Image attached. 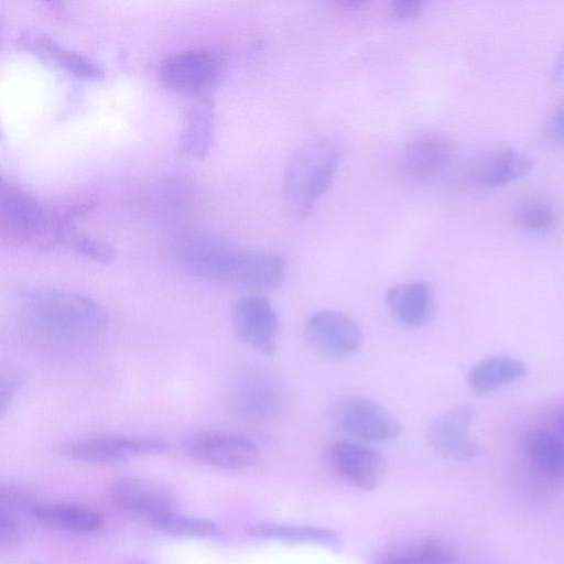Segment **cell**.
I'll use <instances>...</instances> for the list:
<instances>
[{"instance_id": "33", "label": "cell", "mask_w": 564, "mask_h": 564, "mask_svg": "<svg viewBox=\"0 0 564 564\" xmlns=\"http://www.w3.org/2000/svg\"><path fill=\"white\" fill-rule=\"evenodd\" d=\"M552 74L555 79H561L564 76V45L554 61Z\"/></svg>"}, {"instance_id": "24", "label": "cell", "mask_w": 564, "mask_h": 564, "mask_svg": "<svg viewBox=\"0 0 564 564\" xmlns=\"http://www.w3.org/2000/svg\"><path fill=\"white\" fill-rule=\"evenodd\" d=\"M149 523L162 532L180 536L213 538L220 533L219 527L212 520L184 516L177 511L160 516Z\"/></svg>"}, {"instance_id": "13", "label": "cell", "mask_w": 564, "mask_h": 564, "mask_svg": "<svg viewBox=\"0 0 564 564\" xmlns=\"http://www.w3.org/2000/svg\"><path fill=\"white\" fill-rule=\"evenodd\" d=\"M112 500L122 509L149 522L176 511L173 494L163 485L145 478L126 477L117 480L110 490Z\"/></svg>"}, {"instance_id": "26", "label": "cell", "mask_w": 564, "mask_h": 564, "mask_svg": "<svg viewBox=\"0 0 564 564\" xmlns=\"http://www.w3.org/2000/svg\"><path fill=\"white\" fill-rule=\"evenodd\" d=\"M63 243L78 254L95 261L108 262L116 257V250L111 245L78 231L74 223L67 226Z\"/></svg>"}, {"instance_id": "16", "label": "cell", "mask_w": 564, "mask_h": 564, "mask_svg": "<svg viewBox=\"0 0 564 564\" xmlns=\"http://www.w3.org/2000/svg\"><path fill=\"white\" fill-rule=\"evenodd\" d=\"M386 302L395 319L406 327H421L433 314V294L429 284L422 281L389 288Z\"/></svg>"}, {"instance_id": "31", "label": "cell", "mask_w": 564, "mask_h": 564, "mask_svg": "<svg viewBox=\"0 0 564 564\" xmlns=\"http://www.w3.org/2000/svg\"><path fill=\"white\" fill-rule=\"evenodd\" d=\"M423 2L416 0L394 1L391 7L392 15L399 21H409L416 18L422 11Z\"/></svg>"}, {"instance_id": "19", "label": "cell", "mask_w": 564, "mask_h": 564, "mask_svg": "<svg viewBox=\"0 0 564 564\" xmlns=\"http://www.w3.org/2000/svg\"><path fill=\"white\" fill-rule=\"evenodd\" d=\"M215 106L209 97L199 98L188 110L180 137L182 152L203 159L210 148L214 132Z\"/></svg>"}, {"instance_id": "25", "label": "cell", "mask_w": 564, "mask_h": 564, "mask_svg": "<svg viewBox=\"0 0 564 564\" xmlns=\"http://www.w3.org/2000/svg\"><path fill=\"white\" fill-rule=\"evenodd\" d=\"M516 223L531 232L550 231L556 224L557 214L552 204L540 198L523 200L516 209Z\"/></svg>"}, {"instance_id": "32", "label": "cell", "mask_w": 564, "mask_h": 564, "mask_svg": "<svg viewBox=\"0 0 564 564\" xmlns=\"http://www.w3.org/2000/svg\"><path fill=\"white\" fill-rule=\"evenodd\" d=\"M546 135L550 140L564 144V104L557 107L549 118Z\"/></svg>"}, {"instance_id": "27", "label": "cell", "mask_w": 564, "mask_h": 564, "mask_svg": "<svg viewBox=\"0 0 564 564\" xmlns=\"http://www.w3.org/2000/svg\"><path fill=\"white\" fill-rule=\"evenodd\" d=\"M420 564H456V553L444 542L430 540L415 547Z\"/></svg>"}, {"instance_id": "12", "label": "cell", "mask_w": 564, "mask_h": 564, "mask_svg": "<svg viewBox=\"0 0 564 564\" xmlns=\"http://www.w3.org/2000/svg\"><path fill=\"white\" fill-rule=\"evenodd\" d=\"M281 402L282 393L276 382L258 370L248 371L238 380L230 399L236 415L251 423L274 416Z\"/></svg>"}, {"instance_id": "8", "label": "cell", "mask_w": 564, "mask_h": 564, "mask_svg": "<svg viewBox=\"0 0 564 564\" xmlns=\"http://www.w3.org/2000/svg\"><path fill=\"white\" fill-rule=\"evenodd\" d=\"M231 324L249 347L267 356L275 354L280 321L267 297L249 295L238 300L231 308Z\"/></svg>"}, {"instance_id": "34", "label": "cell", "mask_w": 564, "mask_h": 564, "mask_svg": "<svg viewBox=\"0 0 564 564\" xmlns=\"http://www.w3.org/2000/svg\"><path fill=\"white\" fill-rule=\"evenodd\" d=\"M558 423H560V429L561 431L564 433V408L560 414V420H558Z\"/></svg>"}, {"instance_id": "3", "label": "cell", "mask_w": 564, "mask_h": 564, "mask_svg": "<svg viewBox=\"0 0 564 564\" xmlns=\"http://www.w3.org/2000/svg\"><path fill=\"white\" fill-rule=\"evenodd\" d=\"M341 156L340 145L322 137L310 140L293 154L285 171L284 193L299 214H308L325 194Z\"/></svg>"}, {"instance_id": "2", "label": "cell", "mask_w": 564, "mask_h": 564, "mask_svg": "<svg viewBox=\"0 0 564 564\" xmlns=\"http://www.w3.org/2000/svg\"><path fill=\"white\" fill-rule=\"evenodd\" d=\"M72 223L62 207L48 208L19 185L1 181L0 229L10 241L33 250H50L63 243Z\"/></svg>"}, {"instance_id": "15", "label": "cell", "mask_w": 564, "mask_h": 564, "mask_svg": "<svg viewBox=\"0 0 564 564\" xmlns=\"http://www.w3.org/2000/svg\"><path fill=\"white\" fill-rule=\"evenodd\" d=\"M19 43L78 78L98 79L104 76V69L95 61L62 45L46 33L26 31L21 34Z\"/></svg>"}, {"instance_id": "29", "label": "cell", "mask_w": 564, "mask_h": 564, "mask_svg": "<svg viewBox=\"0 0 564 564\" xmlns=\"http://www.w3.org/2000/svg\"><path fill=\"white\" fill-rule=\"evenodd\" d=\"M22 386L21 376L12 369L2 371L0 379V414L3 416L11 406Z\"/></svg>"}, {"instance_id": "10", "label": "cell", "mask_w": 564, "mask_h": 564, "mask_svg": "<svg viewBox=\"0 0 564 564\" xmlns=\"http://www.w3.org/2000/svg\"><path fill=\"white\" fill-rule=\"evenodd\" d=\"M305 333L316 350L336 358L354 354L364 338L360 325L351 316L337 310L313 313L306 321Z\"/></svg>"}, {"instance_id": "11", "label": "cell", "mask_w": 564, "mask_h": 564, "mask_svg": "<svg viewBox=\"0 0 564 564\" xmlns=\"http://www.w3.org/2000/svg\"><path fill=\"white\" fill-rule=\"evenodd\" d=\"M285 278V260L276 252L235 248L224 283L253 291H271Z\"/></svg>"}, {"instance_id": "20", "label": "cell", "mask_w": 564, "mask_h": 564, "mask_svg": "<svg viewBox=\"0 0 564 564\" xmlns=\"http://www.w3.org/2000/svg\"><path fill=\"white\" fill-rule=\"evenodd\" d=\"M30 514L45 525L75 533L95 532L101 527L96 511L72 503L35 505Z\"/></svg>"}, {"instance_id": "7", "label": "cell", "mask_w": 564, "mask_h": 564, "mask_svg": "<svg viewBox=\"0 0 564 564\" xmlns=\"http://www.w3.org/2000/svg\"><path fill=\"white\" fill-rule=\"evenodd\" d=\"M221 70L219 57L206 47H193L166 56L159 77L169 88L197 94L214 85Z\"/></svg>"}, {"instance_id": "6", "label": "cell", "mask_w": 564, "mask_h": 564, "mask_svg": "<svg viewBox=\"0 0 564 564\" xmlns=\"http://www.w3.org/2000/svg\"><path fill=\"white\" fill-rule=\"evenodd\" d=\"M166 442L150 435H101L64 444L61 452L76 460L110 464L163 452Z\"/></svg>"}, {"instance_id": "1", "label": "cell", "mask_w": 564, "mask_h": 564, "mask_svg": "<svg viewBox=\"0 0 564 564\" xmlns=\"http://www.w3.org/2000/svg\"><path fill=\"white\" fill-rule=\"evenodd\" d=\"M19 318L35 338L51 345L75 346L97 338L107 328L106 310L77 292L40 288L21 294Z\"/></svg>"}, {"instance_id": "14", "label": "cell", "mask_w": 564, "mask_h": 564, "mask_svg": "<svg viewBox=\"0 0 564 564\" xmlns=\"http://www.w3.org/2000/svg\"><path fill=\"white\" fill-rule=\"evenodd\" d=\"M328 457L339 475L361 489H372L384 470L381 454L359 443L335 442L329 446Z\"/></svg>"}, {"instance_id": "4", "label": "cell", "mask_w": 564, "mask_h": 564, "mask_svg": "<svg viewBox=\"0 0 564 564\" xmlns=\"http://www.w3.org/2000/svg\"><path fill=\"white\" fill-rule=\"evenodd\" d=\"M183 448L195 460L226 469L246 468L259 458V449L250 438L224 431L193 433L183 441Z\"/></svg>"}, {"instance_id": "17", "label": "cell", "mask_w": 564, "mask_h": 564, "mask_svg": "<svg viewBox=\"0 0 564 564\" xmlns=\"http://www.w3.org/2000/svg\"><path fill=\"white\" fill-rule=\"evenodd\" d=\"M532 166L530 156L512 149H503L479 160L471 167L469 180L478 187H499L522 177Z\"/></svg>"}, {"instance_id": "18", "label": "cell", "mask_w": 564, "mask_h": 564, "mask_svg": "<svg viewBox=\"0 0 564 564\" xmlns=\"http://www.w3.org/2000/svg\"><path fill=\"white\" fill-rule=\"evenodd\" d=\"M451 156L452 149L445 139L423 135L408 147L403 162L404 172L411 178L430 181L445 170Z\"/></svg>"}, {"instance_id": "9", "label": "cell", "mask_w": 564, "mask_h": 564, "mask_svg": "<svg viewBox=\"0 0 564 564\" xmlns=\"http://www.w3.org/2000/svg\"><path fill=\"white\" fill-rule=\"evenodd\" d=\"M474 409L459 403L445 410L430 424L426 438L440 456L453 460H468L479 454V446L470 437Z\"/></svg>"}, {"instance_id": "28", "label": "cell", "mask_w": 564, "mask_h": 564, "mask_svg": "<svg viewBox=\"0 0 564 564\" xmlns=\"http://www.w3.org/2000/svg\"><path fill=\"white\" fill-rule=\"evenodd\" d=\"M20 539V530L13 510L0 506V544L2 550L14 549Z\"/></svg>"}, {"instance_id": "5", "label": "cell", "mask_w": 564, "mask_h": 564, "mask_svg": "<svg viewBox=\"0 0 564 564\" xmlns=\"http://www.w3.org/2000/svg\"><path fill=\"white\" fill-rule=\"evenodd\" d=\"M334 416L349 435L368 442H382L398 437L402 425L384 405L371 399L351 395L338 402Z\"/></svg>"}, {"instance_id": "22", "label": "cell", "mask_w": 564, "mask_h": 564, "mask_svg": "<svg viewBox=\"0 0 564 564\" xmlns=\"http://www.w3.org/2000/svg\"><path fill=\"white\" fill-rule=\"evenodd\" d=\"M524 453L531 465L550 478L564 477V442L544 430H531L524 437Z\"/></svg>"}, {"instance_id": "21", "label": "cell", "mask_w": 564, "mask_h": 564, "mask_svg": "<svg viewBox=\"0 0 564 564\" xmlns=\"http://www.w3.org/2000/svg\"><path fill=\"white\" fill-rule=\"evenodd\" d=\"M525 373V365L519 359L506 355L490 356L471 368L468 382L475 392L485 393L518 381Z\"/></svg>"}, {"instance_id": "23", "label": "cell", "mask_w": 564, "mask_h": 564, "mask_svg": "<svg viewBox=\"0 0 564 564\" xmlns=\"http://www.w3.org/2000/svg\"><path fill=\"white\" fill-rule=\"evenodd\" d=\"M253 536L281 541L333 544L337 541L334 531L312 525H293L281 523H254L246 527Z\"/></svg>"}, {"instance_id": "30", "label": "cell", "mask_w": 564, "mask_h": 564, "mask_svg": "<svg viewBox=\"0 0 564 564\" xmlns=\"http://www.w3.org/2000/svg\"><path fill=\"white\" fill-rule=\"evenodd\" d=\"M375 564H420L415 549L389 551L378 555Z\"/></svg>"}, {"instance_id": "35", "label": "cell", "mask_w": 564, "mask_h": 564, "mask_svg": "<svg viewBox=\"0 0 564 564\" xmlns=\"http://www.w3.org/2000/svg\"><path fill=\"white\" fill-rule=\"evenodd\" d=\"M128 564H149V563H144V562H131V563H128Z\"/></svg>"}]
</instances>
